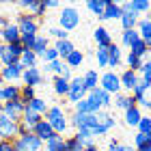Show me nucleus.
<instances>
[{
  "label": "nucleus",
  "instance_id": "nucleus-23",
  "mask_svg": "<svg viewBox=\"0 0 151 151\" xmlns=\"http://www.w3.org/2000/svg\"><path fill=\"white\" fill-rule=\"evenodd\" d=\"M54 50H56V54H58V58L60 60H65L67 56H69V54L76 50V45L71 43V39H65V41H54Z\"/></svg>",
  "mask_w": 151,
  "mask_h": 151
},
{
  "label": "nucleus",
  "instance_id": "nucleus-9",
  "mask_svg": "<svg viewBox=\"0 0 151 151\" xmlns=\"http://www.w3.org/2000/svg\"><path fill=\"white\" fill-rule=\"evenodd\" d=\"M88 95L84 82H82V76H78V78H71L69 80V93H67V99L73 101V104H78L80 99H84Z\"/></svg>",
  "mask_w": 151,
  "mask_h": 151
},
{
  "label": "nucleus",
  "instance_id": "nucleus-61",
  "mask_svg": "<svg viewBox=\"0 0 151 151\" xmlns=\"http://www.w3.org/2000/svg\"><path fill=\"white\" fill-rule=\"evenodd\" d=\"M65 151H67V149H65Z\"/></svg>",
  "mask_w": 151,
  "mask_h": 151
},
{
  "label": "nucleus",
  "instance_id": "nucleus-33",
  "mask_svg": "<svg viewBox=\"0 0 151 151\" xmlns=\"http://www.w3.org/2000/svg\"><path fill=\"white\" fill-rule=\"evenodd\" d=\"M63 63H65L67 67H69V69H76V67H80L82 63H84V54H82L80 50H73V52L69 54V56H67V58L63 60Z\"/></svg>",
  "mask_w": 151,
  "mask_h": 151
},
{
  "label": "nucleus",
  "instance_id": "nucleus-20",
  "mask_svg": "<svg viewBox=\"0 0 151 151\" xmlns=\"http://www.w3.org/2000/svg\"><path fill=\"white\" fill-rule=\"evenodd\" d=\"M112 104H114V108H119V110H123V112L129 110L132 106H138V104H136V99H134L129 93H119V95H114V101H112Z\"/></svg>",
  "mask_w": 151,
  "mask_h": 151
},
{
  "label": "nucleus",
  "instance_id": "nucleus-10",
  "mask_svg": "<svg viewBox=\"0 0 151 151\" xmlns=\"http://www.w3.org/2000/svg\"><path fill=\"white\" fill-rule=\"evenodd\" d=\"M0 39H2L4 45H15V43H22V35H19V28L15 26V22H9L0 30Z\"/></svg>",
  "mask_w": 151,
  "mask_h": 151
},
{
  "label": "nucleus",
  "instance_id": "nucleus-3",
  "mask_svg": "<svg viewBox=\"0 0 151 151\" xmlns=\"http://www.w3.org/2000/svg\"><path fill=\"white\" fill-rule=\"evenodd\" d=\"M80 26V11L73 6H65L58 15V28H63L65 32H71Z\"/></svg>",
  "mask_w": 151,
  "mask_h": 151
},
{
  "label": "nucleus",
  "instance_id": "nucleus-55",
  "mask_svg": "<svg viewBox=\"0 0 151 151\" xmlns=\"http://www.w3.org/2000/svg\"><path fill=\"white\" fill-rule=\"evenodd\" d=\"M121 151H136L132 145H121Z\"/></svg>",
  "mask_w": 151,
  "mask_h": 151
},
{
  "label": "nucleus",
  "instance_id": "nucleus-12",
  "mask_svg": "<svg viewBox=\"0 0 151 151\" xmlns=\"http://www.w3.org/2000/svg\"><path fill=\"white\" fill-rule=\"evenodd\" d=\"M22 82H24V86L37 88V86L43 84V73H41L39 67H28V69H24V73H22Z\"/></svg>",
  "mask_w": 151,
  "mask_h": 151
},
{
  "label": "nucleus",
  "instance_id": "nucleus-31",
  "mask_svg": "<svg viewBox=\"0 0 151 151\" xmlns=\"http://www.w3.org/2000/svg\"><path fill=\"white\" fill-rule=\"evenodd\" d=\"M52 86H54V93H56L58 97H67V93H69V80H65V78H56V76H54Z\"/></svg>",
  "mask_w": 151,
  "mask_h": 151
},
{
  "label": "nucleus",
  "instance_id": "nucleus-30",
  "mask_svg": "<svg viewBox=\"0 0 151 151\" xmlns=\"http://www.w3.org/2000/svg\"><path fill=\"white\" fill-rule=\"evenodd\" d=\"M19 88L17 84H2V104L4 101H13V99H19Z\"/></svg>",
  "mask_w": 151,
  "mask_h": 151
},
{
  "label": "nucleus",
  "instance_id": "nucleus-43",
  "mask_svg": "<svg viewBox=\"0 0 151 151\" xmlns=\"http://www.w3.org/2000/svg\"><path fill=\"white\" fill-rule=\"evenodd\" d=\"M65 149L67 151H84V145L76 136H69V138H65Z\"/></svg>",
  "mask_w": 151,
  "mask_h": 151
},
{
  "label": "nucleus",
  "instance_id": "nucleus-54",
  "mask_svg": "<svg viewBox=\"0 0 151 151\" xmlns=\"http://www.w3.org/2000/svg\"><path fill=\"white\" fill-rule=\"evenodd\" d=\"M84 151H101L97 145H88V147H84Z\"/></svg>",
  "mask_w": 151,
  "mask_h": 151
},
{
  "label": "nucleus",
  "instance_id": "nucleus-59",
  "mask_svg": "<svg viewBox=\"0 0 151 151\" xmlns=\"http://www.w3.org/2000/svg\"><path fill=\"white\" fill-rule=\"evenodd\" d=\"M149 116H151V108H149Z\"/></svg>",
  "mask_w": 151,
  "mask_h": 151
},
{
  "label": "nucleus",
  "instance_id": "nucleus-47",
  "mask_svg": "<svg viewBox=\"0 0 151 151\" xmlns=\"http://www.w3.org/2000/svg\"><path fill=\"white\" fill-rule=\"evenodd\" d=\"M136 129H138L140 134H151V116H142L140 123L136 125Z\"/></svg>",
  "mask_w": 151,
  "mask_h": 151
},
{
  "label": "nucleus",
  "instance_id": "nucleus-38",
  "mask_svg": "<svg viewBox=\"0 0 151 151\" xmlns=\"http://www.w3.org/2000/svg\"><path fill=\"white\" fill-rule=\"evenodd\" d=\"M138 39L140 37H138V32H136V30H123L121 32V43L125 45V47H132Z\"/></svg>",
  "mask_w": 151,
  "mask_h": 151
},
{
  "label": "nucleus",
  "instance_id": "nucleus-4",
  "mask_svg": "<svg viewBox=\"0 0 151 151\" xmlns=\"http://www.w3.org/2000/svg\"><path fill=\"white\" fill-rule=\"evenodd\" d=\"M13 147H15V151H41L43 149V142L32 132H26V134H19L13 140Z\"/></svg>",
  "mask_w": 151,
  "mask_h": 151
},
{
  "label": "nucleus",
  "instance_id": "nucleus-1",
  "mask_svg": "<svg viewBox=\"0 0 151 151\" xmlns=\"http://www.w3.org/2000/svg\"><path fill=\"white\" fill-rule=\"evenodd\" d=\"M43 119L50 123V127L54 129V134L63 136L67 132V127H69V121H67V114L60 106H50L47 108V112L43 114Z\"/></svg>",
  "mask_w": 151,
  "mask_h": 151
},
{
  "label": "nucleus",
  "instance_id": "nucleus-26",
  "mask_svg": "<svg viewBox=\"0 0 151 151\" xmlns=\"http://www.w3.org/2000/svg\"><path fill=\"white\" fill-rule=\"evenodd\" d=\"M41 119H43L41 114H37V112H32V110H28V108H26V110H24V116H22V121H19V123H22L28 132H32V129H35V125H37Z\"/></svg>",
  "mask_w": 151,
  "mask_h": 151
},
{
  "label": "nucleus",
  "instance_id": "nucleus-25",
  "mask_svg": "<svg viewBox=\"0 0 151 151\" xmlns=\"http://www.w3.org/2000/svg\"><path fill=\"white\" fill-rule=\"evenodd\" d=\"M123 63V54H121V47L116 43L108 45V67H119Z\"/></svg>",
  "mask_w": 151,
  "mask_h": 151
},
{
  "label": "nucleus",
  "instance_id": "nucleus-6",
  "mask_svg": "<svg viewBox=\"0 0 151 151\" xmlns=\"http://www.w3.org/2000/svg\"><path fill=\"white\" fill-rule=\"evenodd\" d=\"M99 88H104L106 93L110 95H119L121 93V80H119V73H114L112 69H108L99 76Z\"/></svg>",
  "mask_w": 151,
  "mask_h": 151
},
{
  "label": "nucleus",
  "instance_id": "nucleus-21",
  "mask_svg": "<svg viewBox=\"0 0 151 151\" xmlns=\"http://www.w3.org/2000/svg\"><path fill=\"white\" fill-rule=\"evenodd\" d=\"M88 97L97 101V104L101 106V110H104V108H108V106L112 104V95H110V93H106L104 88H99V86L95 88V91H91V93H88Z\"/></svg>",
  "mask_w": 151,
  "mask_h": 151
},
{
  "label": "nucleus",
  "instance_id": "nucleus-34",
  "mask_svg": "<svg viewBox=\"0 0 151 151\" xmlns=\"http://www.w3.org/2000/svg\"><path fill=\"white\" fill-rule=\"evenodd\" d=\"M43 145H45V151H65V138L56 134V136H52L50 140H45Z\"/></svg>",
  "mask_w": 151,
  "mask_h": 151
},
{
  "label": "nucleus",
  "instance_id": "nucleus-56",
  "mask_svg": "<svg viewBox=\"0 0 151 151\" xmlns=\"http://www.w3.org/2000/svg\"><path fill=\"white\" fill-rule=\"evenodd\" d=\"M0 104H2V86H0Z\"/></svg>",
  "mask_w": 151,
  "mask_h": 151
},
{
  "label": "nucleus",
  "instance_id": "nucleus-36",
  "mask_svg": "<svg viewBox=\"0 0 151 151\" xmlns=\"http://www.w3.org/2000/svg\"><path fill=\"white\" fill-rule=\"evenodd\" d=\"M142 63H145V58H140V56H136V54L127 52V56H125V65H127V69H132V71L138 73V71H140V67H142Z\"/></svg>",
  "mask_w": 151,
  "mask_h": 151
},
{
  "label": "nucleus",
  "instance_id": "nucleus-22",
  "mask_svg": "<svg viewBox=\"0 0 151 151\" xmlns=\"http://www.w3.org/2000/svg\"><path fill=\"white\" fill-rule=\"evenodd\" d=\"M138 19H140V17L136 15L134 11H123L119 22H121V28H123V30H136V26H138Z\"/></svg>",
  "mask_w": 151,
  "mask_h": 151
},
{
  "label": "nucleus",
  "instance_id": "nucleus-50",
  "mask_svg": "<svg viewBox=\"0 0 151 151\" xmlns=\"http://www.w3.org/2000/svg\"><path fill=\"white\" fill-rule=\"evenodd\" d=\"M0 151H15V147L9 140H0Z\"/></svg>",
  "mask_w": 151,
  "mask_h": 151
},
{
  "label": "nucleus",
  "instance_id": "nucleus-17",
  "mask_svg": "<svg viewBox=\"0 0 151 151\" xmlns=\"http://www.w3.org/2000/svg\"><path fill=\"white\" fill-rule=\"evenodd\" d=\"M93 39H95V43H97V47H108L112 43V35H110V30H108L106 26H97V28L93 30Z\"/></svg>",
  "mask_w": 151,
  "mask_h": 151
},
{
  "label": "nucleus",
  "instance_id": "nucleus-45",
  "mask_svg": "<svg viewBox=\"0 0 151 151\" xmlns=\"http://www.w3.org/2000/svg\"><path fill=\"white\" fill-rule=\"evenodd\" d=\"M63 67H65V63L63 60H54V63H45V71H52L54 76H60V71H63Z\"/></svg>",
  "mask_w": 151,
  "mask_h": 151
},
{
  "label": "nucleus",
  "instance_id": "nucleus-46",
  "mask_svg": "<svg viewBox=\"0 0 151 151\" xmlns=\"http://www.w3.org/2000/svg\"><path fill=\"white\" fill-rule=\"evenodd\" d=\"M95 56H97V65L99 67H108V47H97Z\"/></svg>",
  "mask_w": 151,
  "mask_h": 151
},
{
  "label": "nucleus",
  "instance_id": "nucleus-48",
  "mask_svg": "<svg viewBox=\"0 0 151 151\" xmlns=\"http://www.w3.org/2000/svg\"><path fill=\"white\" fill-rule=\"evenodd\" d=\"M41 58H43V63H54V60H58V54H56V50L50 45L43 54H41Z\"/></svg>",
  "mask_w": 151,
  "mask_h": 151
},
{
  "label": "nucleus",
  "instance_id": "nucleus-32",
  "mask_svg": "<svg viewBox=\"0 0 151 151\" xmlns=\"http://www.w3.org/2000/svg\"><path fill=\"white\" fill-rule=\"evenodd\" d=\"M37 60H39V56L32 50H24L22 56H19V65H22L24 69H28V67H37Z\"/></svg>",
  "mask_w": 151,
  "mask_h": 151
},
{
  "label": "nucleus",
  "instance_id": "nucleus-58",
  "mask_svg": "<svg viewBox=\"0 0 151 151\" xmlns=\"http://www.w3.org/2000/svg\"><path fill=\"white\" fill-rule=\"evenodd\" d=\"M0 50H2V41H0Z\"/></svg>",
  "mask_w": 151,
  "mask_h": 151
},
{
  "label": "nucleus",
  "instance_id": "nucleus-13",
  "mask_svg": "<svg viewBox=\"0 0 151 151\" xmlns=\"http://www.w3.org/2000/svg\"><path fill=\"white\" fill-rule=\"evenodd\" d=\"M19 9H24V13H30V15H35L39 19V17H43V13H45V4L41 2V0H22V2H19Z\"/></svg>",
  "mask_w": 151,
  "mask_h": 151
},
{
  "label": "nucleus",
  "instance_id": "nucleus-7",
  "mask_svg": "<svg viewBox=\"0 0 151 151\" xmlns=\"http://www.w3.org/2000/svg\"><path fill=\"white\" fill-rule=\"evenodd\" d=\"M22 52H24L22 43H15V45H4V43H2V50H0V65H2V67H9V65L19 63Z\"/></svg>",
  "mask_w": 151,
  "mask_h": 151
},
{
  "label": "nucleus",
  "instance_id": "nucleus-18",
  "mask_svg": "<svg viewBox=\"0 0 151 151\" xmlns=\"http://www.w3.org/2000/svg\"><path fill=\"white\" fill-rule=\"evenodd\" d=\"M136 32H138L140 41H145L147 45H151V17H140L138 26H136Z\"/></svg>",
  "mask_w": 151,
  "mask_h": 151
},
{
  "label": "nucleus",
  "instance_id": "nucleus-27",
  "mask_svg": "<svg viewBox=\"0 0 151 151\" xmlns=\"http://www.w3.org/2000/svg\"><path fill=\"white\" fill-rule=\"evenodd\" d=\"M82 82H84V86H86V91L91 93L95 91V88L99 86V73L95 71V69H88L84 76H82Z\"/></svg>",
  "mask_w": 151,
  "mask_h": 151
},
{
  "label": "nucleus",
  "instance_id": "nucleus-41",
  "mask_svg": "<svg viewBox=\"0 0 151 151\" xmlns=\"http://www.w3.org/2000/svg\"><path fill=\"white\" fill-rule=\"evenodd\" d=\"M129 52L136 54V56H140V58H145V56H147V52H149V45L145 43V41H140V39H138L132 47H129Z\"/></svg>",
  "mask_w": 151,
  "mask_h": 151
},
{
  "label": "nucleus",
  "instance_id": "nucleus-11",
  "mask_svg": "<svg viewBox=\"0 0 151 151\" xmlns=\"http://www.w3.org/2000/svg\"><path fill=\"white\" fill-rule=\"evenodd\" d=\"M22 73H24V67L19 63L9 65V67H0V78H2L4 84H13V82L22 80Z\"/></svg>",
  "mask_w": 151,
  "mask_h": 151
},
{
  "label": "nucleus",
  "instance_id": "nucleus-39",
  "mask_svg": "<svg viewBox=\"0 0 151 151\" xmlns=\"http://www.w3.org/2000/svg\"><path fill=\"white\" fill-rule=\"evenodd\" d=\"M138 76H140V80L145 82V84H149V86H151V56H149V60H145V63H142Z\"/></svg>",
  "mask_w": 151,
  "mask_h": 151
},
{
  "label": "nucleus",
  "instance_id": "nucleus-42",
  "mask_svg": "<svg viewBox=\"0 0 151 151\" xmlns=\"http://www.w3.org/2000/svg\"><path fill=\"white\" fill-rule=\"evenodd\" d=\"M45 35L50 37V39H54V41H65V39H69V32H65L63 28H58V26H56V28H50Z\"/></svg>",
  "mask_w": 151,
  "mask_h": 151
},
{
  "label": "nucleus",
  "instance_id": "nucleus-19",
  "mask_svg": "<svg viewBox=\"0 0 151 151\" xmlns=\"http://www.w3.org/2000/svg\"><path fill=\"white\" fill-rule=\"evenodd\" d=\"M121 4L114 2V0H106V9H104V15L99 19L101 22H106V19H121Z\"/></svg>",
  "mask_w": 151,
  "mask_h": 151
},
{
  "label": "nucleus",
  "instance_id": "nucleus-5",
  "mask_svg": "<svg viewBox=\"0 0 151 151\" xmlns=\"http://www.w3.org/2000/svg\"><path fill=\"white\" fill-rule=\"evenodd\" d=\"M19 136V121H11L9 116L0 114V140L13 142Z\"/></svg>",
  "mask_w": 151,
  "mask_h": 151
},
{
  "label": "nucleus",
  "instance_id": "nucleus-49",
  "mask_svg": "<svg viewBox=\"0 0 151 151\" xmlns=\"http://www.w3.org/2000/svg\"><path fill=\"white\" fill-rule=\"evenodd\" d=\"M147 145V134H140V132H136V136H134V149L136 151H138V149H142V147H145Z\"/></svg>",
  "mask_w": 151,
  "mask_h": 151
},
{
  "label": "nucleus",
  "instance_id": "nucleus-35",
  "mask_svg": "<svg viewBox=\"0 0 151 151\" xmlns=\"http://www.w3.org/2000/svg\"><path fill=\"white\" fill-rule=\"evenodd\" d=\"M151 9V2H147V0H132L129 2V11H134L136 15H145V13H149Z\"/></svg>",
  "mask_w": 151,
  "mask_h": 151
},
{
  "label": "nucleus",
  "instance_id": "nucleus-24",
  "mask_svg": "<svg viewBox=\"0 0 151 151\" xmlns=\"http://www.w3.org/2000/svg\"><path fill=\"white\" fill-rule=\"evenodd\" d=\"M123 119H125V125H127V127H136V125L140 123V119H142L140 108H138V106H132L129 110L123 112Z\"/></svg>",
  "mask_w": 151,
  "mask_h": 151
},
{
  "label": "nucleus",
  "instance_id": "nucleus-52",
  "mask_svg": "<svg viewBox=\"0 0 151 151\" xmlns=\"http://www.w3.org/2000/svg\"><path fill=\"white\" fill-rule=\"evenodd\" d=\"M43 4H45V11H47V9H58V2H56V0H45Z\"/></svg>",
  "mask_w": 151,
  "mask_h": 151
},
{
  "label": "nucleus",
  "instance_id": "nucleus-2",
  "mask_svg": "<svg viewBox=\"0 0 151 151\" xmlns=\"http://www.w3.org/2000/svg\"><path fill=\"white\" fill-rule=\"evenodd\" d=\"M15 26L19 28L22 39H35L39 35V19L30 13H19L15 19Z\"/></svg>",
  "mask_w": 151,
  "mask_h": 151
},
{
  "label": "nucleus",
  "instance_id": "nucleus-60",
  "mask_svg": "<svg viewBox=\"0 0 151 151\" xmlns=\"http://www.w3.org/2000/svg\"><path fill=\"white\" fill-rule=\"evenodd\" d=\"M149 52H151V45H149Z\"/></svg>",
  "mask_w": 151,
  "mask_h": 151
},
{
  "label": "nucleus",
  "instance_id": "nucleus-14",
  "mask_svg": "<svg viewBox=\"0 0 151 151\" xmlns=\"http://www.w3.org/2000/svg\"><path fill=\"white\" fill-rule=\"evenodd\" d=\"M119 80H121V91H127V93H132L134 91V86L140 82V76L132 71V69H125L121 76H119Z\"/></svg>",
  "mask_w": 151,
  "mask_h": 151
},
{
  "label": "nucleus",
  "instance_id": "nucleus-8",
  "mask_svg": "<svg viewBox=\"0 0 151 151\" xmlns=\"http://www.w3.org/2000/svg\"><path fill=\"white\" fill-rule=\"evenodd\" d=\"M24 110H26V104L22 99H13V101H4V104H0V114L9 116L11 121H22Z\"/></svg>",
  "mask_w": 151,
  "mask_h": 151
},
{
  "label": "nucleus",
  "instance_id": "nucleus-37",
  "mask_svg": "<svg viewBox=\"0 0 151 151\" xmlns=\"http://www.w3.org/2000/svg\"><path fill=\"white\" fill-rule=\"evenodd\" d=\"M86 9L93 13V15L101 17L104 15V9H106V0H88L86 2Z\"/></svg>",
  "mask_w": 151,
  "mask_h": 151
},
{
  "label": "nucleus",
  "instance_id": "nucleus-51",
  "mask_svg": "<svg viewBox=\"0 0 151 151\" xmlns=\"http://www.w3.org/2000/svg\"><path fill=\"white\" fill-rule=\"evenodd\" d=\"M106 151H121V142H119V140H110Z\"/></svg>",
  "mask_w": 151,
  "mask_h": 151
},
{
  "label": "nucleus",
  "instance_id": "nucleus-53",
  "mask_svg": "<svg viewBox=\"0 0 151 151\" xmlns=\"http://www.w3.org/2000/svg\"><path fill=\"white\" fill-rule=\"evenodd\" d=\"M9 22H11V19H9V17H4V15H0V30H2V28H4V26H6V24H9Z\"/></svg>",
  "mask_w": 151,
  "mask_h": 151
},
{
  "label": "nucleus",
  "instance_id": "nucleus-44",
  "mask_svg": "<svg viewBox=\"0 0 151 151\" xmlns=\"http://www.w3.org/2000/svg\"><path fill=\"white\" fill-rule=\"evenodd\" d=\"M35 97H37V93H35L32 86H22V88H19V99H22L24 104H28V101L35 99Z\"/></svg>",
  "mask_w": 151,
  "mask_h": 151
},
{
  "label": "nucleus",
  "instance_id": "nucleus-16",
  "mask_svg": "<svg viewBox=\"0 0 151 151\" xmlns=\"http://www.w3.org/2000/svg\"><path fill=\"white\" fill-rule=\"evenodd\" d=\"M32 134H35V136H37V138H39L41 142H45V140H50L52 136H56V134H54V129L50 127V123H47L45 119H41V121L37 123V125H35Z\"/></svg>",
  "mask_w": 151,
  "mask_h": 151
},
{
  "label": "nucleus",
  "instance_id": "nucleus-15",
  "mask_svg": "<svg viewBox=\"0 0 151 151\" xmlns=\"http://www.w3.org/2000/svg\"><path fill=\"white\" fill-rule=\"evenodd\" d=\"M76 112H80V114H97V112H101V106L86 95L84 99H80L78 104H76Z\"/></svg>",
  "mask_w": 151,
  "mask_h": 151
},
{
  "label": "nucleus",
  "instance_id": "nucleus-29",
  "mask_svg": "<svg viewBox=\"0 0 151 151\" xmlns=\"http://www.w3.org/2000/svg\"><path fill=\"white\" fill-rule=\"evenodd\" d=\"M47 47H50V37H47V35H37V37H35V43H32L30 50L41 58V54H43Z\"/></svg>",
  "mask_w": 151,
  "mask_h": 151
},
{
  "label": "nucleus",
  "instance_id": "nucleus-28",
  "mask_svg": "<svg viewBox=\"0 0 151 151\" xmlns=\"http://www.w3.org/2000/svg\"><path fill=\"white\" fill-rule=\"evenodd\" d=\"M26 108H28V110H32V112H37V114H41V116H43V114L47 112V108H50V106H47V101H45L43 97H39V95H37L35 99H30L28 104H26Z\"/></svg>",
  "mask_w": 151,
  "mask_h": 151
},
{
  "label": "nucleus",
  "instance_id": "nucleus-57",
  "mask_svg": "<svg viewBox=\"0 0 151 151\" xmlns=\"http://www.w3.org/2000/svg\"><path fill=\"white\" fill-rule=\"evenodd\" d=\"M2 84H4V82H2V78H0V86H2Z\"/></svg>",
  "mask_w": 151,
  "mask_h": 151
},
{
  "label": "nucleus",
  "instance_id": "nucleus-40",
  "mask_svg": "<svg viewBox=\"0 0 151 151\" xmlns=\"http://www.w3.org/2000/svg\"><path fill=\"white\" fill-rule=\"evenodd\" d=\"M73 136H76V138H78V140H80L84 147H88V145H95V142H93V134L88 132V129H84V127H82V129H78V132H76Z\"/></svg>",
  "mask_w": 151,
  "mask_h": 151
}]
</instances>
